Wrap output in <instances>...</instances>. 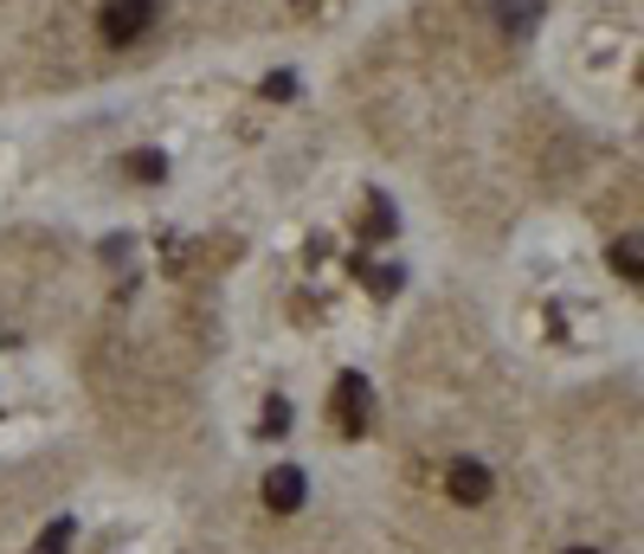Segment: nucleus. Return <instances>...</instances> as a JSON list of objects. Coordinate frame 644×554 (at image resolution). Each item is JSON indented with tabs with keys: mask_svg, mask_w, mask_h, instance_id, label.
<instances>
[{
	"mask_svg": "<svg viewBox=\"0 0 644 554\" xmlns=\"http://www.w3.org/2000/svg\"><path fill=\"white\" fill-rule=\"evenodd\" d=\"M445 490H451L458 503H484V496H490V471H484L477 458H458V465L445 471Z\"/></svg>",
	"mask_w": 644,
	"mask_h": 554,
	"instance_id": "5",
	"label": "nucleus"
},
{
	"mask_svg": "<svg viewBox=\"0 0 644 554\" xmlns=\"http://www.w3.org/2000/svg\"><path fill=\"white\" fill-rule=\"evenodd\" d=\"M400 265H380V272H374V290H380V297H393V290H400Z\"/></svg>",
	"mask_w": 644,
	"mask_h": 554,
	"instance_id": "11",
	"label": "nucleus"
},
{
	"mask_svg": "<svg viewBox=\"0 0 644 554\" xmlns=\"http://www.w3.org/2000/svg\"><path fill=\"white\" fill-rule=\"evenodd\" d=\"M148 20H155V0H104V7H97V33H104V46H130V39H143Z\"/></svg>",
	"mask_w": 644,
	"mask_h": 554,
	"instance_id": "2",
	"label": "nucleus"
},
{
	"mask_svg": "<svg viewBox=\"0 0 644 554\" xmlns=\"http://www.w3.org/2000/svg\"><path fill=\"white\" fill-rule=\"evenodd\" d=\"M290 91H296V77H290V71H271V77H265V97H271V104H284Z\"/></svg>",
	"mask_w": 644,
	"mask_h": 554,
	"instance_id": "10",
	"label": "nucleus"
},
{
	"mask_svg": "<svg viewBox=\"0 0 644 554\" xmlns=\"http://www.w3.org/2000/svg\"><path fill=\"white\" fill-rule=\"evenodd\" d=\"M303 496H309V478H303L296 465H278V471L265 478V509H278V516H296Z\"/></svg>",
	"mask_w": 644,
	"mask_h": 554,
	"instance_id": "3",
	"label": "nucleus"
},
{
	"mask_svg": "<svg viewBox=\"0 0 644 554\" xmlns=\"http://www.w3.org/2000/svg\"><path fill=\"white\" fill-rule=\"evenodd\" d=\"M568 554H593V549H568Z\"/></svg>",
	"mask_w": 644,
	"mask_h": 554,
	"instance_id": "12",
	"label": "nucleus"
},
{
	"mask_svg": "<svg viewBox=\"0 0 644 554\" xmlns=\"http://www.w3.org/2000/svg\"><path fill=\"white\" fill-rule=\"evenodd\" d=\"M606 258H612V272H619V277H632V284H639V272H644V239H639V232L612 239V252H606Z\"/></svg>",
	"mask_w": 644,
	"mask_h": 554,
	"instance_id": "6",
	"label": "nucleus"
},
{
	"mask_svg": "<svg viewBox=\"0 0 644 554\" xmlns=\"http://www.w3.org/2000/svg\"><path fill=\"white\" fill-rule=\"evenodd\" d=\"M123 168H130L136 181H161V174H168V155H161V148H136Z\"/></svg>",
	"mask_w": 644,
	"mask_h": 554,
	"instance_id": "7",
	"label": "nucleus"
},
{
	"mask_svg": "<svg viewBox=\"0 0 644 554\" xmlns=\"http://www.w3.org/2000/svg\"><path fill=\"white\" fill-rule=\"evenodd\" d=\"M542 13H548V0H490V20H497L509 39H528L542 26Z\"/></svg>",
	"mask_w": 644,
	"mask_h": 554,
	"instance_id": "4",
	"label": "nucleus"
},
{
	"mask_svg": "<svg viewBox=\"0 0 644 554\" xmlns=\"http://www.w3.org/2000/svg\"><path fill=\"white\" fill-rule=\"evenodd\" d=\"M65 542H72V522H52V529L39 535V549H33V554H65Z\"/></svg>",
	"mask_w": 644,
	"mask_h": 554,
	"instance_id": "8",
	"label": "nucleus"
},
{
	"mask_svg": "<svg viewBox=\"0 0 644 554\" xmlns=\"http://www.w3.org/2000/svg\"><path fill=\"white\" fill-rule=\"evenodd\" d=\"M284 425H290V400H271L265 407V438H284Z\"/></svg>",
	"mask_w": 644,
	"mask_h": 554,
	"instance_id": "9",
	"label": "nucleus"
},
{
	"mask_svg": "<svg viewBox=\"0 0 644 554\" xmlns=\"http://www.w3.org/2000/svg\"><path fill=\"white\" fill-rule=\"evenodd\" d=\"M329 419H336V432H342V438H361V432H367V419H374V387L361 381L355 368H349V374H336Z\"/></svg>",
	"mask_w": 644,
	"mask_h": 554,
	"instance_id": "1",
	"label": "nucleus"
}]
</instances>
